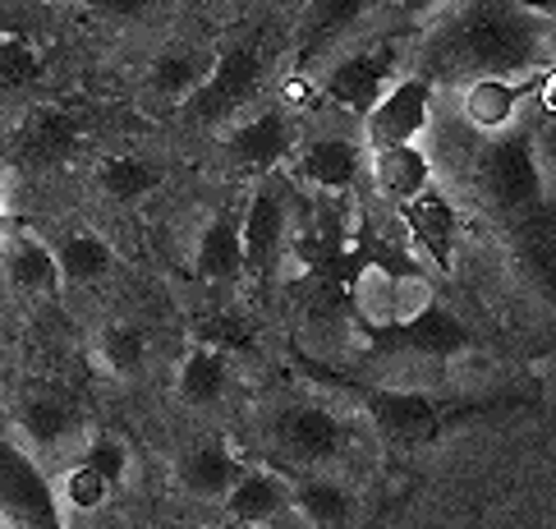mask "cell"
Returning a JSON list of instances; mask_svg holds the SVG:
<instances>
[{
    "label": "cell",
    "mask_w": 556,
    "mask_h": 529,
    "mask_svg": "<svg viewBox=\"0 0 556 529\" xmlns=\"http://www.w3.org/2000/svg\"><path fill=\"white\" fill-rule=\"evenodd\" d=\"M428 121H432V78L409 74L401 84H387V92L364 111V139L368 148L419 143Z\"/></svg>",
    "instance_id": "7"
},
{
    "label": "cell",
    "mask_w": 556,
    "mask_h": 529,
    "mask_svg": "<svg viewBox=\"0 0 556 529\" xmlns=\"http://www.w3.org/2000/svg\"><path fill=\"white\" fill-rule=\"evenodd\" d=\"M382 5V0H308L300 18V70L331 55L336 42L364 28V18Z\"/></svg>",
    "instance_id": "14"
},
{
    "label": "cell",
    "mask_w": 556,
    "mask_h": 529,
    "mask_svg": "<svg viewBox=\"0 0 556 529\" xmlns=\"http://www.w3.org/2000/svg\"><path fill=\"white\" fill-rule=\"evenodd\" d=\"M395 65H401V47L395 42H372V47H359L331 61L327 74H323V92L331 97L336 106H345L354 115H364L377 97L387 92V84L395 78Z\"/></svg>",
    "instance_id": "8"
},
{
    "label": "cell",
    "mask_w": 556,
    "mask_h": 529,
    "mask_svg": "<svg viewBox=\"0 0 556 529\" xmlns=\"http://www.w3.org/2000/svg\"><path fill=\"white\" fill-rule=\"evenodd\" d=\"M0 244H5V277L18 295L51 300L61 290V267H55V253L47 240H37L33 230H10Z\"/></svg>",
    "instance_id": "19"
},
{
    "label": "cell",
    "mask_w": 556,
    "mask_h": 529,
    "mask_svg": "<svg viewBox=\"0 0 556 529\" xmlns=\"http://www.w3.org/2000/svg\"><path fill=\"white\" fill-rule=\"evenodd\" d=\"M226 516L230 525H249V529H271L290 512V488L271 475V469H240V479L226 488Z\"/></svg>",
    "instance_id": "17"
},
{
    "label": "cell",
    "mask_w": 556,
    "mask_h": 529,
    "mask_svg": "<svg viewBox=\"0 0 556 529\" xmlns=\"http://www.w3.org/2000/svg\"><path fill=\"white\" fill-rule=\"evenodd\" d=\"M42 78V51L18 33H0V97H14Z\"/></svg>",
    "instance_id": "29"
},
{
    "label": "cell",
    "mask_w": 556,
    "mask_h": 529,
    "mask_svg": "<svg viewBox=\"0 0 556 529\" xmlns=\"http://www.w3.org/2000/svg\"><path fill=\"white\" fill-rule=\"evenodd\" d=\"M290 506L308 520V529H350L354 525V493L336 479H304L290 488Z\"/></svg>",
    "instance_id": "28"
},
{
    "label": "cell",
    "mask_w": 556,
    "mask_h": 529,
    "mask_svg": "<svg viewBox=\"0 0 556 529\" xmlns=\"http://www.w3.org/2000/svg\"><path fill=\"white\" fill-rule=\"evenodd\" d=\"M372 180L382 189V199L409 203L414 193L432 185V162L419 143H395V148H372Z\"/></svg>",
    "instance_id": "24"
},
{
    "label": "cell",
    "mask_w": 556,
    "mask_h": 529,
    "mask_svg": "<svg viewBox=\"0 0 556 529\" xmlns=\"http://www.w3.org/2000/svg\"><path fill=\"white\" fill-rule=\"evenodd\" d=\"M230 387V360L216 345H193L175 368V391L185 405H216Z\"/></svg>",
    "instance_id": "27"
},
{
    "label": "cell",
    "mask_w": 556,
    "mask_h": 529,
    "mask_svg": "<svg viewBox=\"0 0 556 529\" xmlns=\"http://www.w3.org/2000/svg\"><path fill=\"white\" fill-rule=\"evenodd\" d=\"M84 465L92 469L102 483H111V493L129 479V446L125 438H115V433H97L88 442V452H84Z\"/></svg>",
    "instance_id": "31"
},
{
    "label": "cell",
    "mask_w": 556,
    "mask_h": 529,
    "mask_svg": "<svg viewBox=\"0 0 556 529\" xmlns=\"http://www.w3.org/2000/svg\"><path fill=\"white\" fill-rule=\"evenodd\" d=\"M193 272L212 286H230L244 277V244H240V217L235 212H216L203 226V240L193 253Z\"/></svg>",
    "instance_id": "22"
},
{
    "label": "cell",
    "mask_w": 556,
    "mask_h": 529,
    "mask_svg": "<svg viewBox=\"0 0 556 529\" xmlns=\"http://www.w3.org/2000/svg\"><path fill=\"white\" fill-rule=\"evenodd\" d=\"M294 180H304L323 193H345L359 180V143L354 139H313L290 152Z\"/></svg>",
    "instance_id": "18"
},
{
    "label": "cell",
    "mask_w": 556,
    "mask_h": 529,
    "mask_svg": "<svg viewBox=\"0 0 556 529\" xmlns=\"http://www.w3.org/2000/svg\"><path fill=\"white\" fill-rule=\"evenodd\" d=\"M10 235V217H5V207H0V240H5Z\"/></svg>",
    "instance_id": "36"
},
{
    "label": "cell",
    "mask_w": 556,
    "mask_h": 529,
    "mask_svg": "<svg viewBox=\"0 0 556 529\" xmlns=\"http://www.w3.org/2000/svg\"><path fill=\"white\" fill-rule=\"evenodd\" d=\"M286 235H290V180L281 171H267L263 185L249 193V207L240 217L244 272H253V277H267V272L281 263Z\"/></svg>",
    "instance_id": "6"
},
{
    "label": "cell",
    "mask_w": 556,
    "mask_h": 529,
    "mask_svg": "<svg viewBox=\"0 0 556 529\" xmlns=\"http://www.w3.org/2000/svg\"><path fill=\"white\" fill-rule=\"evenodd\" d=\"M263 78H267V55L257 42H240V47H226L212 55V70L180 111H189V121H230L240 115L257 92H263Z\"/></svg>",
    "instance_id": "4"
},
{
    "label": "cell",
    "mask_w": 556,
    "mask_h": 529,
    "mask_svg": "<svg viewBox=\"0 0 556 529\" xmlns=\"http://www.w3.org/2000/svg\"><path fill=\"white\" fill-rule=\"evenodd\" d=\"M391 337H401L405 350L414 355H428V360H455L473 345V331L455 318V313L442 300H428L414 318H405L401 327H391Z\"/></svg>",
    "instance_id": "16"
},
{
    "label": "cell",
    "mask_w": 556,
    "mask_h": 529,
    "mask_svg": "<svg viewBox=\"0 0 556 529\" xmlns=\"http://www.w3.org/2000/svg\"><path fill=\"white\" fill-rule=\"evenodd\" d=\"M552 70H539V74H525V78H469L465 92H460V115L469 129L479 134H502L515 125V115L529 102L539 84Z\"/></svg>",
    "instance_id": "12"
},
{
    "label": "cell",
    "mask_w": 556,
    "mask_h": 529,
    "mask_svg": "<svg viewBox=\"0 0 556 529\" xmlns=\"http://www.w3.org/2000/svg\"><path fill=\"white\" fill-rule=\"evenodd\" d=\"M0 529H65L55 483L14 438H0Z\"/></svg>",
    "instance_id": "3"
},
{
    "label": "cell",
    "mask_w": 556,
    "mask_h": 529,
    "mask_svg": "<svg viewBox=\"0 0 556 529\" xmlns=\"http://www.w3.org/2000/svg\"><path fill=\"white\" fill-rule=\"evenodd\" d=\"M382 5H391L395 14H405V18H437L451 0H382Z\"/></svg>",
    "instance_id": "34"
},
{
    "label": "cell",
    "mask_w": 556,
    "mask_h": 529,
    "mask_svg": "<svg viewBox=\"0 0 556 529\" xmlns=\"http://www.w3.org/2000/svg\"><path fill=\"white\" fill-rule=\"evenodd\" d=\"M294 148H300V129H294L290 111H281V106L257 111L249 121L230 125V134H226V156L240 171H257V175L281 171Z\"/></svg>",
    "instance_id": "10"
},
{
    "label": "cell",
    "mask_w": 556,
    "mask_h": 529,
    "mask_svg": "<svg viewBox=\"0 0 556 529\" xmlns=\"http://www.w3.org/2000/svg\"><path fill=\"white\" fill-rule=\"evenodd\" d=\"M55 267H61V286H97L115 272V249L97 230H70L61 244H51Z\"/></svg>",
    "instance_id": "26"
},
{
    "label": "cell",
    "mask_w": 556,
    "mask_h": 529,
    "mask_svg": "<svg viewBox=\"0 0 556 529\" xmlns=\"http://www.w3.org/2000/svg\"><path fill=\"white\" fill-rule=\"evenodd\" d=\"M473 175H479V189L502 217H529V212H539L547 203V185H552L547 152L533 148L529 134H515V129L492 134Z\"/></svg>",
    "instance_id": "2"
},
{
    "label": "cell",
    "mask_w": 556,
    "mask_h": 529,
    "mask_svg": "<svg viewBox=\"0 0 556 529\" xmlns=\"http://www.w3.org/2000/svg\"><path fill=\"white\" fill-rule=\"evenodd\" d=\"M354 308L364 313V323L377 331L401 327L405 318H414L432 295V286L419 277L414 267H395V263H364L359 277L350 286Z\"/></svg>",
    "instance_id": "5"
},
{
    "label": "cell",
    "mask_w": 556,
    "mask_h": 529,
    "mask_svg": "<svg viewBox=\"0 0 556 529\" xmlns=\"http://www.w3.org/2000/svg\"><path fill=\"white\" fill-rule=\"evenodd\" d=\"M97 350H102V364L115 378H134L148 364V337L129 323H111L102 331V341H97Z\"/></svg>",
    "instance_id": "30"
},
{
    "label": "cell",
    "mask_w": 556,
    "mask_h": 529,
    "mask_svg": "<svg viewBox=\"0 0 556 529\" xmlns=\"http://www.w3.org/2000/svg\"><path fill=\"white\" fill-rule=\"evenodd\" d=\"M55 493H61V497L74 506V512H97V506L111 497V483H102L84 461H78V465L65 469V479L55 483Z\"/></svg>",
    "instance_id": "32"
},
{
    "label": "cell",
    "mask_w": 556,
    "mask_h": 529,
    "mask_svg": "<svg viewBox=\"0 0 556 529\" xmlns=\"http://www.w3.org/2000/svg\"><path fill=\"white\" fill-rule=\"evenodd\" d=\"M368 419L377 424L391 446H428L442 433V415H437L432 396L409 387H372L368 391Z\"/></svg>",
    "instance_id": "11"
},
{
    "label": "cell",
    "mask_w": 556,
    "mask_h": 529,
    "mask_svg": "<svg viewBox=\"0 0 556 529\" xmlns=\"http://www.w3.org/2000/svg\"><path fill=\"white\" fill-rule=\"evenodd\" d=\"M520 5H529V10H543V14H552V0H520Z\"/></svg>",
    "instance_id": "35"
},
{
    "label": "cell",
    "mask_w": 556,
    "mask_h": 529,
    "mask_svg": "<svg viewBox=\"0 0 556 529\" xmlns=\"http://www.w3.org/2000/svg\"><path fill=\"white\" fill-rule=\"evenodd\" d=\"M212 55L216 51H189V47H175L166 55H156V65L148 70V92L156 97V102L166 106H185L189 97L203 88V78L212 70Z\"/></svg>",
    "instance_id": "25"
},
{
    "label": "cell",
    "mask_w": 556,
    "mask_h": 529,
    "mask_svg": "<svg viewBox=\"0 0 556 529\" xmlns=\"http://www.w3.org/2000/svg\"><path fill=\"white\" fill-rule=\"evenodd\" d=\"M240 456L230 452V442L222 438H207V442H198L189 446V452L180 456V469H175V479H180V488L189 497L198 502H222L226 497V488L240 479Z\"/></svg>",
    "instance_id": "20"
},
{
    "label": "cell",
    "mask_w": 556,
    "mask_h": 529,
    "mask_svg": "<svg viewBox=\"0 0 556 529\" xmlns=\"http://www.w3.org/2000/svg\"><path fill=\"white\" fill-rule=\"evenodd\" d=\"M18 433L24 442H33L37 452H65V446L84 433V415L78 405L61 391H33V396L18 401Z\"/></svg>",
    "instance_id": "15"
},
{
    "label": "cell",
    "mask_w": 556,
    "mask_h": 529,
    "mask_svg": "<svg viewBox=\"0 0 556 529\" xmlns=\"http://www.w3.org/2000/svg\"><path fill=\"white\" fill-rule=\"evenodd\" d=\"M230 529H249V525H230Z\"/></svg>",
    "instance_id": "37"
},
{
    "label": "cell",
    "mask_w": 556,
    "mask_h": 529,
    "mask_svg": "<svg viewBox=\"0 0 556 529\" xmlns=\"http://www.w3.org/2000/svg\"><path fill=\"white\" fill-rule=\"evenodd\" d=\"M156 0H92V10L111 18V24H134V18H143Z\"/></svg>",
    "instance_id": "33"
},
{
    "label": "cell",
    "mask_w": 556,
    "mask_h": 529,
    "mask_svg": "<svg viewBox=\"0 0 556 529\" xmlns=\"http://www.w3.org/2000/svg\"><path fill=\"white\" fill-rule=\"evenodd\" d=\"M78 143H84V125H78V115L65 111V106H33L24 115V125H18V134H14L18 156L37 171L65 166L78 152Z\"/></svg>",
    "instance_id": "13"
},
{
    "label": "cell",
    "mask_w": 556,
    "mask_h": 529,
    "mask_svg": "<svg viewBox=\"0 0 556 529\" xmlns=\"http://www.w3.org/2000/svg\"><path fill=\"white\" fill-rule=\"evenodd\" d=\"M97 189H102V199L115 203V207H134L143 203L148 193L162 189L166 180V166L152 162V156H138V152H121V156H102L97 162Z\"/></svg>",
    "instance_id": "21"
},
{
    "label": "cell",
    "mask_w": 556,
    "mask_h": 529,
    "mask_svg": "<svg viewBox=\"0 0 556 529\" xmlns=\"http://www.w3.org/2000/svg\"><path fill=\"white\" fill-rule=\"evenodd\" d=\"M271 433H276V446L300 465H327L336 456H345V446H350V428L317 401L286 405L281 415H276Z\"/></svg>",
    "instance_id": "9"
},
{
    "label": "cell",
    "mask_w": 556,
    "mask_h": 529,
    "mask_svg": "<svg viewBox=\"0 0 556 529\" xmlns=\"http://www.w3.org/2000/svg\"><path fill=\"white\" fill-rule=\"evenodd\" d=\"M552 14L520 0H451L437 14L428 65L451 78H515L547 61ZM547 70V65H543Z\"/></svg>",
    "instance_id": "1"
},
{
    "label": "cell",
    "mask_w": 556,
    "mask_h": 529,
    "mask_svg": "<svg viewBox=\"0 0 556 529\" xmlns=\"http://www.w3.org/2000/svg\"><path fill=\"white\" fill-rule=\"evenodd\" d=\"M401 217H405V226H409V235L424 244V253L428 259L442 267V272H451V244H455V207L437 193L432 185L424 189V193H414L409 203H401Z\"/></svg>",
    "instance_id": "23"
}]
</instances>
